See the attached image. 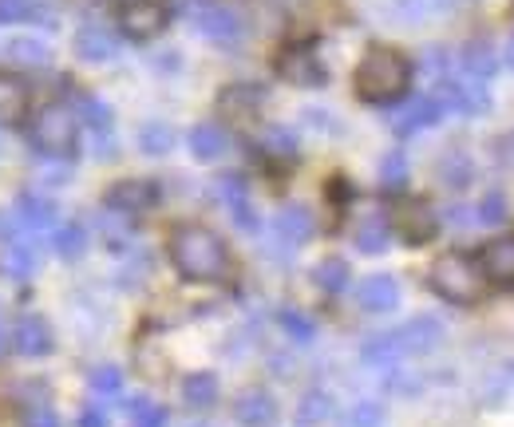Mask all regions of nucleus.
Segmentation results:
<instances>
[{"label":"nucleus","mask_w":514,"mask_h":427,"mask_svg":"<svg viewBox=\"0 0 514 427\" xmlns=\"http://www.w3.org/2000/svg\"><path fill=\"white\" fill-rule=\"evenodd\" d=\"M171 261L186 281H222L230 273V250L210 226H178L171 234Z\"/></svg>","instance_id":"f257e3e1"},{"label":"nucleus","mask_w":514,"mask_h":427,"mask_svg":"<svg viewBox=\"0 0 514 427\" xmlns=\"http://www.w3.org/2000/svg\"><path fill=\"white\" fill-rule=\"evenodd\" d=\"M408 80H412V64L404 52L396 48H372L360 64H356V76H352V87L364 103H392L408 91Z\"/></svg>","instance_id":"f03ea898"},{"label":"nucleus","mask_w":514,"mask_h":427,"mask_svg":"<svg viewBox=\"0 0 514 427\" xmlns=\"http://www.w3.org/2000/svg\"><path fill=\"white\" fill-rule=\"evenodd\" d=\"M428 281H431V289H435L443 301H451V305H479V301L487 297V285H491L487 273H483V265L471 254H459V250L435 257Z\"/></svg>","instance_id":"7ed1b4c3"},{"label":"nucleus","mask_w":514,"mask_h":427,"mask_svg":"<svg viewBox=\"0 0 514 427\" xmlns=\"http://www.w3.org/2000/svg\"><path fill=\"white\" fill-rule=\"evenodd\" d=\"M28 139L36 151H44V159H68V155H76V143H80V119L72 107L48 103L32 115Z\"/></svg>","instance_id":"20e7f679"},{"label":"nucleus","mask_w":514,"mask_h":427,"mask_svg":"<svg viewBox=\"0 0 514 427\" xmlns=\"http://www.w3.org/2000/svg\"><path fill=\"white\" fill-rule=\"evenodd\" d=\"M171 24V8L163 0H131L119 8V32L127 40H155Z\"/></svg>","instance_id":"39448f33"},{"label":"nucleus","mask_w":514,"mask_h":427,"mask_svg":"<svg viewBox=\"0 0 514 427\" xmlns=\"http://www.w3.org/2000/svg\"><path fill=\"white\" fill-rule=\"evenodd\" d=\"M392 230L408 242V246H428L439 230V218L424 198H404L396 210H392Z\"/></svg>","instance_id":"423d86ee"},{"label":"nucleus","mask_w":514,"mask_h":427,"mask_svg":"<svg viewBox=\"0 0 514 427\" xmlns=\"http://www.w3.org/2000/svg\"><path fill=\"white\" fill-rule=\"evenodd\" d=\"M190 20H194V28L206 36V40H214V44H238L242 40V20L226 8V4H214V0H194L190 4Z\"/></svg>","instance_id":"0eeeda50"},{"label":"nucleus","mask_w":514,"mask_h":427,"mask_svg":"<svg viewBox=\"0 0 514 427\" xmlns=\"http://www.w3.org/2000/svg\"><path fill=\"white\" fill-rule=\"evenodd\" d=\"M277 76L285 84L321 87L325 84V64H321V56L309 44H289V48L277 52Z\"/></svg>","instance_id":"6e6552de"},{"label":"nucleus","mask_w":514,"mask_h":427,"mask_svg":"<svg viewBox=\"0 0 514 427\" xmlns=\"http://www.w3.org/2000/svg\"><path fill=\"white\" fill-rule=\"evenodd\" d=\"M155 202H159V186L147 182V178H119V182L103 194V206L115 210V214H123V218H139V214H147Z\"/></svg>","instance_id":"1a4fd4ad"},{"label":"nucleus","mask_w":514,"mask_h":427,"mask_svg":"<svg viewBox=\"0 0 514 427\" xmlns=\"http://www.w3.org/2000/svg\"><path fill=\"white\" fill-rule=\"evenodd\" d=\"M214 107H218V115L230 119V123H250V119H257V111H261V87L254 84L222 87V95H218Z\"/></svg>","instance_id":"9d476101"},{"label":"nucleus","mask_w":514,"mask_h":427,"mask_svg":"<svg viewBox=\"0 0 514 427\" xmlns=\"http://www.w3.org/2000/svg\"><path fill=\"white\" fill-rule=\"evenodd\" d=\"M214 194H218V202L230 210V218H234L242 230H257V214H254V206H250V198H246V178L222 174V178L214 182Z\"/></svg>","instance_id":"9b49d317"},{"label":"nucleus","mask_w":514,"mask_h":427,"mask_svg":"<svg viewBox=\"0 0 514 427\" xmlns=\"http://www.w3.org/2000/svg\"><path fill=\"white\" fill-rule=\"evenodd\" d=\"M435 99L447 111H459V115H479L491 103V95H487L483 84H451V80H443V84L435 87Z\"/></svg>","instance_id":"f8f14e48"},{"label":"nucleus","mask_w":514,"mask_h":427,"mask_svg":"<svg viewBox=\"0 0 514 427\" xmlns=\"http://www.w3.org/2000/svg\"><path fill=\"white\" fill-rule=\"evenodd\" d=\"M52 344L56 341H52V329H48L44 317L24 313V317L16 321V329H12V348H16L20 356H48Z\"/></svg>","instance_id":"ddd939ff"},{"label":"nucleus","mask_w":514,"mask_h":427,"mask_svg":"<svg viewBox=\"0 0 514 427\" xmlns=\"http://www.w3.org/2000/svg\"><path fill=\"white\" fill-rule=\"evenodd\" d=\"M392 337H396L404 356H408V352H431V348H439V341H443V325H439L435 317H412V321L400 325Z\"/></svg>","instance_id":"4468645a"},{"label":"nucleus","mask_w":514,"mask_h":427,"mask_svg":"<svg viewBox=\"0 0 514 427\" xmlns=\"http://www.w3.org/2000/svg\"><path fill=\"white\" fill-rule=\"evenodd\" d=\"M443 111H447V107H443L435 95H420V99H412L404 111H396L392 127H396V135H416V131H424L431 123H439Z\"/></svg>","instance_id":"2eb2a0df"},{"label":"nucleus","mask_w":514,"mask_h":427,"mask_svg":"<svg viewBox=\"0 0 514 427\" xmlns=\"http://www.w3.org/2000/svg\"><path fill=\"white\" fill-rule=\"evenodd\" d=\"M356 301H360L368 313H392V309L400 305V285H396V277L376 273V277H368V281L356 289Z\"/></svg>","instance_id":"dca6fc26"},{"label":"nucleus","mask_w":514,"mask_h":427,"mask_svg":"<svg viewBox=\"0 0 514 427\" xmlns=\"http://www.w3.org/2000/svg\"><path fill=\"white\" fill-rule=\"evenodd\" d=\"M76 56H84L87 64H107L119 56V40L99 24H84L76 32Z\"/></svg>","instance_id":"f3484780"},{"label":"nucleus","mask_w":514,"mask_h":427,"mask_svg":"<svg viewBox=\"0 0 514 427\" xmlns=\"http://www.w3.org/2000/svg\"><path fill=\"white\" fill-rule=\"evenodd\" d=\"M234 416H238L242 427H269L277 420V404H273V396H269L265 388H250V392L238 396Z\"/></svg>","instance_id":"a211bd4d"},{"label":"nucleus","mask_w":514,"mask_h":427,"mask_svg":"<svg viewBox=\"0 0 514 427\" xmlns=\"http://www.w3.org/2000/svg\"><path fill=\"white\" fill-rule=\"evenodd\" d=\"M487 281H499V285H514V238H495L483 246L479 257Z\"/></svg>","instance_id":"6ab92c4d"},{"label":"nucleus","mask_w":514,"mask_h":427,"mask_svg":"<svg viewBox=\"0 0 514 427\" xmlns=\"http://www.w3.org/2000/svg\"><path fill=\"white\" fill-rule=\"evenodd\" d=\"M16 218L28 226V230H56V202H48L44 194H20V206H16Z\"/></svg>","instance_id":"aec40b11"},{"label":"nucleus","mask_w":514,"mask_h":427,"mask_svg":"<svg viewBox=\"0 0 514 427\" xmlns=\"http://www.w3.org/2000/svg\"><path fill=\"white\" fill-rule=\"evenodd\" d=\"M4 56H8L16 68H44V64L52 60L48 44L36 40V36H12V40L4 44Z\"/></svg>","instance_id":"412c9836"},{"label":"nucleus","mask_w":514,"mask_h":427,"mask_svg":"<svg viewBox=\"0 0 514 427\" xmlns=\"http://www.w3.org/2000/svg\"><path fill=\"white\" fill-rule=\"evenodd\" d=\"M226 147H230V139H226V131L214 127V123H198V127L190 131V151H194V159H202V163L222 159Z\"/></svg>","instance_id":"4be33fe9"},{"label":"nucleus","mask_w":514,"mask_h":427,"mask_svg":"<svg viewBox=\"0 0 514 427\" xmlns=\"http://www.w3.org/2000/svg\"><path fill=\"white\" fill-rule=\"evenodd\" d=\"M28 111V87L12 72H0V123H16Z\"/></svg>","instance_id":"5701e85b"},{"label":"nucleus","mask_w":514,"mask_h":427,"mask_svg":"<svg viewBox=\"0 0 514 427\" xmlns=\"http://www.w3.org/2000/svg\"><path fill=\"white\" fill-rule=\"evenodd\" d=\"M277 238L289 242V246H301L313 238V214L305 206H289L277 214Z\"/></svg>","instance_id":"b1692460"},{"label":"nucleus","mask_w":514,"mask_h":427,"mask_svg":"<svg viewBox=\"0 0 514 427\" xmlns=\"http://www.w3.org/2000/svg\"><path fill=\"white\" fill-rule=\"evenodd\" d=\"M182 400L190 408H214L218 404V376L214 372H190L182 380Z\"/></svg>","instance_id":"393cba45"},{"label":"nucleus","mask_w":514,"mask_h":427,"mask_svg":"<svg viewBox=\"0 0 514 427\" xmlns=\"http://www.w3.org/2000/svg\"><path fill=\"white\" fill-rule=\"evenodd\" d=\"M463 68H467V76H475V80H487L495 68H499V56H495V48L491 44H483V40H475V44H467L463 48Z\"/></svg>","instance_id":"a878e982"},{"label":"nucleus","mask_w":514,"mask_h":427,"mask_svg":"<svg viewBox=\"0 0 514 427\" xmlns=\"http://www.w3.org/2000/svg\"><path fill=\"white\" fill-rule=\"evenodd\" d=\"M435 174L443 178V186H451V190H463V186L471 182V159H467L463 151H447V155L435 163Z\"/></svg>","instance_id":"bb28decb"},{"label":"nucleus","mask_w":514,"mask_h":427,"mask_svg":"<svg viewBox=\"0 0 514 427\" xmlns=\"http://www.w3.org/2000/svg\"><path fill=\"white\" fill-rule=\"evenodd\" d=\"M52 250L64 257V261L80 257L87 250V230H84V226H76V222L56 226V230H52Z\"/></svg>","instance_id":"cd10ccee"},{"label":"nucleus","mask_w":514,"mask_h":427,"mask_svg":"<svg viewBox=\"0 0 514 427\" xmlns=\"http://www.w3.org/2000/svg\"><path fill=\"white\" fill-rule=\"evenodd\" d=\"M356 246H360L364 254H380V250H388V218H380V214L364 218V222L356 226Z\"/></svg>","instance_id":"c85d7f7f"},{"label":"nucleus","mask_w":514,"mask_h":427,"mask_svg":"<svg viewBox=\"0 0 514 427\" xmlns=\"http://www.w3.org/2000/svg\"><path fill=\"white\" fill-rule=\"evenodd\" d=\"M4 269H8L16 281L32 277V269H36V250L24 246V242H16V238H8V242H4Z\"/></svg>","instance_id":"c756f323"},{"label":"nucleus","mask_w":514,"mask_h":427,"mask_svg":"<svg viewBox=\"0 0 514 427\" xmlns=\"http://www.w3.org/2000/svg\"><path fill=\"white\" fill-rule=\"evenodd\" d=\"M127 412H131V427H167V408L163 404H155V400H147V396H135L131 404H127Z\"/></svg>","instance_id":"7c9ffc66"},{"label":"nucleus","mask_w":514,"mask_h":427,"mask_svg":"<svg viewBox=\"0 0 514 427\" xmlns=\"http://www.w3.org/2000/svg\"><path fill=\"white\" fill-rule=\"evenodd\" d=\"M76 107H80V119H84L95 135H107V131H111V107H107L103 99H95V95H80V99H76Z\"/></svg>","instance_id":"2f4dec72"},{"label":"nucleus","mask_w":514,"mask_h":427,"mask_svg":"<svg viewBox=\"0 0 514 427\" xmlns=\"http://www.w3.org/2000/svg\"><path fill=\"white\" fill-rule=\"evenodd\" d=\"M360 356L368 360V364H380V368H392L404 352H400V344H396V337L392 333H384V337H372V341L360 348Z\"/></svg>","instance_id":"473e14b6"},{"label":"nucleus","mask_w":514,"mask_h":427,"mask_svg":"<svg viewBox=\"0 0 514 427\" xmlns=\"http://www.w3.org/2000/svg\"><path fill=\"white\" fill-rule=\"evenodd\" d=\"M317 285H321L325 293H341L344 285H348V261L325 257V261L317 265Z\"/></svg>","instance_id":"72a5a7b5"},{"label":"nucleus","mask_w":514,"mask_h":427,"mask_svg":"<svg viewBox=\"0 0 514 427\" xmlns=\"http://www.w3.org/2000/svg\"><path fill=\"white\" fill-rule=\"evenodd\" d=\"M87 384H91L95 396H119L123 392V372L115 364H99V368H91Z\"/></svg>","instance_id":"f704fd0d"},{"label":"nucleus","mask_w":514,"mask_h":427,"mask_svg":"<svg viewBox=\"0 0 514 427\" xmlns=\"http://www.w3.org/2000/svg\"><path fill=\"white\" fill-rule=\"evenodd\" d=\"M139 147H143L147 155H167L174 147V131L167 123H147V127L139 131Z\"/></svg>","instance_id":"c9c22d12"},{"label":"nucleus","mask_w":514,"mask_h":427,"mask_svg":"<svg viewBox=\"0 0 514 427\" xmlns=\"http://www.w3.org/2000/svg\"><path fill=\"white\" fill-rule=\"evenodd\" d=\"M329 412H333L329 392H305V400L297 408V420L301 424H321V420H329Z\"/></svg>","instance_id":"e433bc0d"},{"label":"nucleus","mask_w":514,"mask_h":427,"mask_svg":"<svg viewBox=\"0 0 514 427\" xmlns=\"http://www.w3.org/2000/svg\"><path fill=\"white\" fill-rule=\"evenodd\" d=\"M32 16H44L40 0H0V24H20Z\"/></svg>","instance_id":"4c0bfd02"},{"label":"nucleus","mask_w":514,"mask_h":427,"mask_svg":"<svg viewBox=\"0 0 514 427\" xmlns=\"http://www.w3.org/2000/svg\"><path fill=\"white\" fill-rule=\"evenodd\" d=\"M380 424H384V404H376V400H360L344 416V427H380Z\"/></svg>","instance_id":"58836bf2"},{"label":"nucleus","mask_w":514,"mask_h":427,"mask_svg":"<svg viewBox=\"0 0 514 427\" xmlns=\"http://www.w3.org/2000/svg\"><path fill=\"white\" fill-rule=\"evenodd\" d=\"M265 151L277 159H297V139L289 127H269L265 131Z\"/></svg>","instance_id":"ea45409f"},{"label":"nucleus","mask_w":514,"mask_h":427,"mask_svg":"<svg viewBox=\"0 0 514 427\" xmlns=\"http://www.w3.org/2000/svg\"><path fill=\"white\" fill-rule=\"evenodd\" d=\"M281 325H285V333L297 344H309L317 337V325H313L305 313H297V309H285V313H281Z\"/></svg>","instance_id":"a19ab883"},{"label":"nucleus","mask_w":514,"mask_h":427,"mask_svg":"<svg viewBox=\"0 0 514 427\" xmlns=\"http://www.w3.org/2000/svg\"><path fill=\"white\" fill-rule=\"evenodd\" d=\"M404 178H408V159H404V151L384 155V163H380V182H384L388 190H400Z\"/></svg>","instance_id":"79ce46f5"},{"label":"nucleus","mask_w":514,"mask_h":427,"mask_svg":"<svg viewBox=\"0 0 514 427\" xmlns=\"http://www.w3.org/2000/svg\"><path fill=\"white\" fill-rule=\"evenodd\" d=\"M475 214H479V222H483V226H499V222H507V202H503V194H499V190H491V194L479 202V210H475Z\"/></svg>","instance_id":"37998d69"},{"label":"nucleus","mask_w":514,"mask_h":427,"mask_svg":"<svg viewBox=\"0 0 514 427\" xmlns=\"http://www.w3.org/2000/svg\"><path fill=\"white\" fill-rule=\"evenodd\" d=\"M24 427H60V416L40 404V408H32V412L24 416Z\"/></svg>","instance_id":"c03bdc74"},{"label":"nucleus","mask_w":514,"mask_h":427,"mask_svg":"<svg viewBox=\"0 0 514 427\" xmlns=\"http://www.w3.org/2000/svg\"><path fill=\"white\" fill-rule=\"evenodd\" d=\"M80 427H107V412L99 404H91V408L80 412Z\"/></svg>","instance_id":"a18cd8bd"},{"label":"nucleus","mask_w":514,"mask_h":427,"mask_svg":"<svg viewBox=\"0 0 514 427\" xmlns=\"http://www.w3.org/2000/svg\"><path fill=\"white\" fill-rule=\"evenodd\" d=\"M305 119H309L317 131H337V127H341V123H333V115H329V111H305Z\"/></svg>","instance_id":"49530a36"},{"label":"nucleus","mask_w":514,"mask_h":427,"mask_svg":"<svg viewBox=\"0 0 514 427\" xmlns=\"http://www.w3.org/2000/svg\"><path fill=\"white\" fill-rule=\"evenodd\" d=\"M503 56H507V64H511V68H514V36H511V40H507V48H503Z\"/></svg>","instance_id":"de8ad7c7"},{"label":"nucleus","mask_w":514,"mask_h":427,"mask_svg":"<svg viewBox=\"0 0 514 427\" xmlns=\"http://www.w3.org/2000/svg\"><path fill=\"white\" fill-rule=\"evenodd\" d=\"M4 344H8V333H4V329H0V352H4Z\"/></svg>","instance_id":"09e8293b"},{"label":"nucleus","mask_w":514,"mask_h":427,"mask_svg":"<svg viewBox=\"0 0 514 427\" xmlns=\"http://www.w3.org/2000/svg\"><path fill=\"white\" fill-rule=\"evenodd\" d=\"M123 4H131V0H119V8H123Z\"/></svg>","instance_id":"8fccbe9b"},{"label":"nucleus","mask_w":514,"mask_h":427,"mask_svg":"<svg viewBox=\"0 0 514 427\" xmlns=\"http://www.w3.org/2000/svg\"><path fill=\"white\" fill-rule=\"evenodd\" d=\"M194 427H202V424H194Z\"/></svg>","instance_id":"3c124183"}]
</instances>
